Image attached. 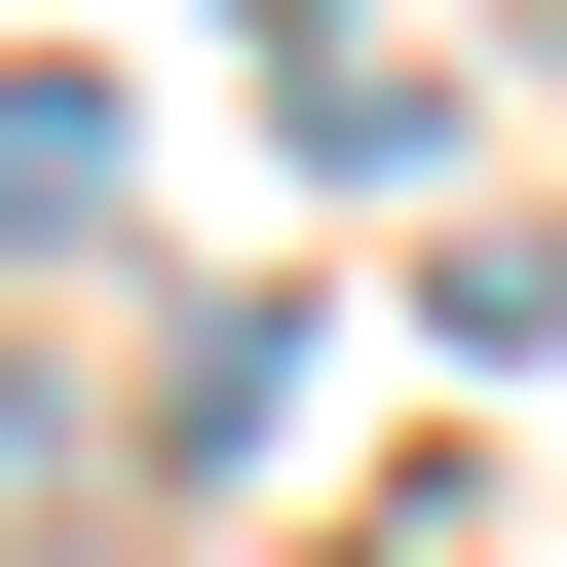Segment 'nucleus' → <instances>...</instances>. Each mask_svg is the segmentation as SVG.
Instances as JSON below:
<instances>
[{
    "instance_id": "f257e3e1",
    "label": "nucleus",
    "mask_w": 567,
    "mask_h": 567,
    "mask_svg": "<svg viewBox=\"0 0 567 567\" xmlns=\"http://www.w3.org/2000/svg\"><path fill=\"white\" fill-rule=\"evenodd\" d=\"M76 189H114V76H76V39H0V227H76Z\"/></svg>"
}]
</instances>
